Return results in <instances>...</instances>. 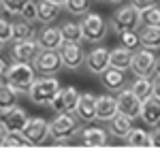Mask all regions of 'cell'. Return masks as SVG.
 Wrapping results in <instances>:
<instances>
[{
    "label": "cell",
    "mask_w": 160,
    "mask_h": 160,
    "mask_svg": "<svg viewBox=\"0 0 160 160\" xmlns=\"http://www.w3.org/2000/svg\"><path fill=\"white\" fill-rule=\"evenodd\" d=\"M0 122L2 126L13 132V130H22L28 122V111L24 107H19V105H15V107H9V109L0 111Z\"/></svg>",
    "instance_id": "13"
},
{
    "label": "cell",
    "mask_w": 160,
    "mask_h": 160,
    "mask_svg": "<svg viewBox=\"0 0 160 160\" xmlns=\"http://www.w3.org/2000/svg\"><path fill=\"white\" fill-rule=\"evenodd\" d=\"M111 135L115 137V139H124L126 141V137L130 135V130L135 128V124H132V118L130 115H126V113H118L113 120H111Z\"/></svg>",
    "instance_id": "20"
},
{
    "label": "cell",
    "mask_w": 160,
    "mask_h": 160,
    "mask_svg": "<svg viewBox=\"0 0 160 160\" xmlns=\"http://www.w3.org/2000/svg\"><path fill=\"white\" fill-rule=\"evenodd\" d=\"M4 49V41H0V51Z\"/></svg>",
    "instance_id": "45"
},
{
    "label": "cell",
    "mask_w": 160,
    "mask_h": 160,
    "mask_svg": "<svg viewBox=\"0 0 160 160\" xmlns=\"http://www.w3.org/2000/svg\"><path fill=\"white\" fill-rule=\"evenodd\" d=\"M7 132H9V130H7V128L2 126V122H0V148H4V139H7Z\"/></svg>",
    "instance_id": "41"
},
{
    "label": "cell",
    "mask_w": 160,
    "mask_h": 160,
    "mask_svg": "<svg viewBox=\"0 0 160 160\" xmlns=\"http://www.w3.org/2000/svg\"><path fill=\"white\" fill-rule=\"evenodd\" d=\"M107 141H109L107 130L100 126H88L81 130V143L86 148H102V145H107Z\"/></svg>",
    "instance_id": "17"
},
{
    "label": "cell",
    "mask_w": 160,
    "mask_h": 160,
    "mask_svg": "<svg viewBox=\"0 0 160 160\" xmlns=\"http://www.w3.org/2000/svg\"><path fill=\"white\" fill-rule=\"evenodd\" d=\"M37 7H38V22H41V24H51V22L58 19L60 7L53 4L51 0H38Z\"/></svg>",
    "instance_id": "23"
},
{
    "label": "cell",
    "mask_w": 160,
    "mask_h": 160,
    "mask_svg": "<svg viewBox=\"0 0 160 160\" xmlns=\"http://www.w3.org/2000/svg\"><path fill=\"white\" fill-rule=\"evenodd\" d=\"M120 45L130 51L139 49L141 47V34L137 30H124V32H120Z\"/></svg>",
    "instance_id": "29"
},
{
    "label": "cell",
    "mask_w": 160,
    "mask_h": 160,
    "mask_svg": "<svg viewBox=\"0 0 160 160\" xmlns=\"http://www.w3.org/2000/svg\"><path fill=\"white\" fill-rule=\"evenodd\" d=\"M109 2H115V4H122L124 0H109Z\"/></svg>",
    "instance_id": "44"
},
{
    "label": "cell",
    "mask_w": 160,
    "mask_h": 160,
    "mask_svg": "<svg viewBox=\"0 0 160 160\" xmlns=\"http://www.w3.org/2000/svg\"><path fill=\"white\" fill-rule=\"evenodd\" d=\"M100 83L107 88L109 92H120V90L126 86V75H124V71H120V68L109 66V68H105V71L100 73Z\"/></svg>",
    "instance_id": "18"
},
{
    "label": "cell",
    "mask_w": 160,
    "mask_h": 160,
    "mask_svg": "<svg viewBox=\"0 0 160 160\" xmlns=\"http://www.w3.org/2000/svg\"><path fill=\"white\" fill-rule=\"evenodd\" d=\"M26 38H34L32 22H28V19L13 22V41H26Z\"/></svg>",
    "instance_id": "26"
},
{
    "label": "cell",
    "mask_w": 160,
    "mask_h": 160,
    "mask_svg": "<svg viewBox=\"0 0 160 160\" xmlns=\"http://www.w3.org/2000/svg\"><path fill=\"white\" fill-rule=\"evenodd\" d=\"M141 24L143 26H160V4H152L141 11Z\"/></svg>",
    "instance_id": "31"
},
{
    "label": "cell",
    "mask_w": 160,
    "mask_h": 160,
    "mask_svg": "<svg viewBox=\"0 0 160 160\" xmlns=\"http://www.w3.org/2000/svg\"><path fill=\"white\" fill-rule=\"evenodd\" d=\"M60 30H62L64 41H77V43L83 41V30H81V24L79 22H64Z\"/></svg>",
    "instance_id": "27"
},
{
    "label": "cell",
    "mask_w": 160,
    "mask_h": 160,
    "mask_svg": "<svg viewBox=\"0 0 160 160\" xmlns=\"http://www.w3.org/2000/svg\"><path fill=\"white\" fill-rule=\"evenodd\" d=\"M17 94H19V92H17L9 81H2V83H0V111L9 109V107H15V105H17V98H19Z\"/></svg>",
    "instance_id": "25"
},
{
    "label": "cell",
    "mask_w": 160,
    "mask_h": 160,
    "mask_svg": "<svg viewBox=\"0 0 160 160\" xmlns=\"http://www.w3.org/2000/svg\"><path fill=\"white\" fill-rule=\"evenodd\" d=\"M43 51L38 38H26V41H13L11 58L13 62H34L37 56Z\"/></svg>",
    "instance_id": "8"
},
{
    "label": "cell",
    "mask_w": 160,
    "mask_h": 160,
    "mask_svg": "<svg viewBox=\"0 0 160 160\" xmlns=\"http://www.w3.org/2000/svg\"><path fill=\"white\" fill-rule=\"evenodd\" d=\"M149 148H160V124H156L149 132Z\"/></svg>",
    "instance_id": "37"
},
{
    "label": "cell",
    "mask_w": 160,
    "mask_h": 160,
    "mask_svg": "<svg viewBox=\"0 0 160 160\" xmlns=\"http://www.w3.org/2000/svg\"><path fill=\"white\" fill-rule=\"evenodd\" d=\"M32 64H34L37 73H41V75H56L64 66L58 49H43Z\"/></svg>",
    "instance_id": "10"
},
{
    "label": "cell",
    "mask_w": 160,
    "mask_h": 160,
    "mask_svg": "<svg viewBox=\"0 0 160 160\" xmlns=\"http://www.w3.org/2000/svg\"><path fill=\"white\" fill-rule=\"evenodd\" d=\"M118 113H120L118 96H109V94L96 96V120H100V122H111Z\"/></svg>",
    "instance_id": "14"
},
{
    "label": "cell",
    "mask_w": 160,
    "mask_h": 160,
    "mask_svg": "<svg viewBox=\"0 0 160 160\" xmlns=\"http://www.w3.org/2000/svg\"><path fill=\"white\" fill-rule=\"evenodd\" d=\"M81 30H83V38L90 43H100L107 37V19L98 15V13H86L81 15Z\"/></svg>",
    "instance_id": "5"
},
{
    "label": "cell",
    "mask_w": 160,
    "mask_h": 160,
    "mask_svg": "<svg viewBox=\"0 0 160 160\" xmlns=\"http://www.w3.org/2000/svg\"><path fill=\"white\" fill-rule=\"evenodd\" d=\"M60 58H62V64L71 71H77L81 66V62H86V53L81 49V45L77 41H64L60 49Z\"/></svg>",
    "instance_id": "11"
},
{
    "label": "cell",
    "mask_w": 160,
    "mask_h": 160,
    "mask_svg": "<svg viewBox=\"0 0 160 160\" xmlns=\"http://www.w3.org/2000/svg\"><path fill=\"white\" fill-rule=\"evenodd\" d=\"M75 113H77V120H81V122H86V124L94 122L96 120V94H92V92L81 94Z\"/></svg>",
    "instance_id": "15"
},
{
    "label": "cell",
    "mask_w": 160,
    "mask_h": 160,
    "mask_svg": "<svg viewBox=\"0 0 160 160\" xmlns=\"http://www.w3.org/2000/svg\"><path fill=\"white\" fill-rule=\"evenodd\" d=\"M30 141L24 137L22 130H13V132H7V139H4V148H28Z\"/></svg>",
    "instance_id": "33"
},
{
    "label": "cell",
    "mask_w": 160,
    "mask_h": 160,
    "mask_svg": "<svg viewBox=\"0 0 160 160\" xmlns=\"http://www.w3.org/2000/svg\"><path fill=\"white\" fill-rule=\"evenodd\" d=\"M130 4H132V7H137L139 11H143V9L152 7V4H158V0H130Z\"/></svg>",
    "instance_id": "38"
},
{
    "label": "cell",
    "mask_w": 160,
    "mask_h": 160,
    "mask_svg": "<svg viewBox=\"0 0 160 160\" xmlns=\"http://www.w3.org/2000/svg\"><path fill=\"white\" fill-rule=\"evenodd\" d=\"M152 94L160 98V75H154V79H152Z\"/></svg>",
    "instance_id": "40"
},
{
    "label": "cell",
    "mask_w": 160,
    "mask_h": 160,
    "mask_svg": "<svg viewBox=\"0 0 160 160\" xmlns=\"http://www.w3.org/2000/svg\"><path fill=\"white\" fill-rule=\"evenodd\" d=\"M79 92L75 86H66V88H60V92L51 98L49 107L56 113H75L77 109V102H79Z\"/></svg>",
    "instance_id": "6"
},
{
    "label": "cell",
    "mask_w": 160,
    "mask_h": 160,
    "mask_svg": "<svg viewBox=\"0 0 160 160\" xmlns=\"http://www.w3.org/2000/svg\"><path fill=\"white\" fill-rule=\"evenodd\" d=\"M60 79L58 77H53V75H41L34 79V83L30 86L28 90V96L32 102H37V105H49L51 98L60 92Z\"/></svg>",
    "instance_id": "1"
},
{
    "label": "cell",
    "mask_w": 160,
    "mask_h": 160,
    "mask_svg": "<svg viewBox=\"0 0 160 160\" xmlns=\"http://www.w3.org/2000/svg\"><path fill=\"white\" fill-rule=\"evenodd\" d=\"M77 120L73 118V113H58L49 122V137L56 143H66L77 135Z\"/></svg>",
    "instance_id": "3"
},
{
    "label": "cell",
    "mask_w": 160,
    "mask_h": 160,
    "mask_svg": "<svg viewBox=\"0 0 160 160\" xmlns=\"http://www.w3.org/2000/svg\"><path fill=\"white\" fill-rule=\"evenodd\" d=\"M86 66L94 75H100L105 68H109V49L107 47H94L90 53H86Z\"/></svg>",
    "instance_id": "16"
},
{
    "label": "cell",
    "mask_w": 160,
    "mask_h": 160,
    "mask_svg": "<svg viewBox=\"0 0 160 160\" xmlns=\"http://www.w3.org/2000/svg\"><path fill=\"white\" fill-rule=\"evenodd\" d=\"M130 90L135 92L139 98H148L149 94H152V77H137L135 81H132V86H130Z\"/></svg>",
    "instance_id": "30"
},
{
    "label": "cell",
    "mask_w": 160,
    "mask_h": 160,
    "mask_svg": "<svg viewBox=\"0 0 160 160\" xmlns=\"http://www.w3.org/2000/svg\"><path fill=\"white\" fill-rule=\"evenodd\" d=\"M38 43L43 49H60L62 43H64V37H62L60 28H43V32L38 34Z\"/></svg>",
    "instance_id": "21"
},
{
    "label": "cell",
    "mask_w": 160,
    "mask_h": 160,
    "mask_svg": "<svg viewBox=\"0 0 160 160\" xmlns=\"http://www.w3.org/2000/svg\"><path fill=\"white\" fill-rule=\"evenodd\" d=\"M130 56H132L130 49H126V47H115V49L109 51V66L120 68V71H126V68H130Z\"/></svg>",
    "instance_id": "22"
},
{
    "label": "cell",
    "mask_w": 160,
    "mask_h": 160,
    "mask_svg": "<svg viewBox=\"0 0 160 160\" xmlns=\"http://www.w3.org/2000/svg\"><path fill=\"white\" fill-rule=\"evenodd\" d=\"M154 75H160V56H156V62H154Z\"/></svg>",
    "instance_id": "42"
},
{
    "label": "cell",
    "mask_w": 160,
    "mask_h": 160,
    "mask_svg": "<svg viewBox=\"0 0 160 160\" xmlns=\"http://www.w3.org/2000/svg\"><path fill=\"white\" fill-rule=\"evenodd\" d=\"M22 132L30 141V145H41L49 137V122L43 120V118H28V122L22 128Z\"/></svg>",
    "instance_id": "9"
},
{
    "label": "cell",
    "mask_w": 160,
    "mask_h": 160,
    "mask_svg": "<svg viewBox=\"0 0 160 160\" xmlns=\"http://www.w3.org/2000/svg\"><path fill=\"white\" fill-rule=\"evenodd\" d=\"M126 143L130 148H149V132L143 128H132L130 135L126 137Z\"/></svg>",
    "instance_id": "28"
},
{
    "label": "cell",
    "mask_w": 160,
    "mask_h": 160,
    "mask_svg": "<svg viewBox=\"0 0 160 160\" xmlns=\"http://www.w3.org/2000/svg\"><path fill=\"white\" fill-rule=\"evenodd\" d=\"M141 118L148 126H156L160 124V98L149 94L148 98H143V107H141Z\"/></svg>",
    "instance_id": "19"
},
{
    "label": "cell",
    "mask_w": 160,
    "mask_h": 160,
    "mask_svg": "<svg viewBox=\"0 0 160 160\" xmlns=\"http://www.w3.org/2000/svg\"><path fill=\"white\" fill-rule=\"evenodd\" d=\"M24 19H28V22H38V7L34 0H30V2H26V7L22 9V13H19Z\"/></svg>",
    "instance_id": "35"
},
{
    "label": "cell",
    "mask_w": 160,
    "mask_h": 160,
    "mask_svg": "<svg viewBox=\"0 0 160 160\" xmlns=\"http://www.w3.org/2000/svg\"><path fill=\"white\" fill-rule=\"evenodd\" d=\"M64 9L71 13V15H75V17H81L90 9V0H66L64 2Z\"/></svg>",
    "instance_id": "32"
},
{
    "label": "cell",
    "mask_w": 160,
    "mask_h": 160,
    "mask_svg": "<svg viewBox=\"0 0 160 160\" xmlns=\"http://www.w3.org/2000/svg\"><path fill=\"white\" fill-rule=\"evenodd\" d=\"M51 2H53V4H58V7H64V2H66V0H51Z\"/></svg>",
    "instance_id": "43"
},
{
    "label": "cell",
    "mask_w": 160,
    "mask_h": 160,
    "mask_svg": "<svg viewBox=\"0 0 160 160\" xmlns=\"http://www.w3.org/2000/svg\"><path fill=\"white\" fill-rule=\"evenodd\" d=\"M141 45L148 49H160V26H145L141 32Z\"/></svg>",
    "instance_id": "24"
},
{
    "label": "cell",
    "mask_w": 160,
    "mask_h": 160,
    "mask_svg": "<svg viewBox=\"0 0 160 160\" xmlns=\"http://www.w3.org/2000/svg\"><path fill=\"white\" fill-rule=\"evenodd\" d=\"M109 24L118 34L124 32V30H137L139 24H141V11L137 7H132V4H122L118 11L113 13Z\"/></svg>",
    "instance_id": "4"
},
{
    "label": "cell",
    "mask_w": 160,
    "mask_h": 160,
    "mask_svg": "<svg viewBox=\"0 0 160 160\" xmlns=\"http://www.w3.org/2000/svg\"><path fill=\"white\" fill-rule=\"evenodd\" d=\"M118 107L122 113L130 115L132 120L135 118H141V107H143V100L137 96L130 88H122L118 92Z\"/></svg>",
    "instance_id": "12"
},
{
    "label": "cell",
    "mask_w": 160,
    "mask_h": 160,
    "mask_svg": "<svg viewBox=\"0 0 160 160\" xmlns=\"http://www.w3.org/2000/svg\"><path fill=\"white\" fill-rule=\"evenodd\" d=\"M34 79H37V68H34L32 62H15V64L9 66L7 81L17 92H28L30 86L34 83Z\"/></svg>",
    "instance_id": "2"
},
{
    "label": "cell",
    "mask_w": 160,
    "mask_h": 160,
    "mask_svg": "<svg viewBox=\"0 0 160 160\" xmlns=\"http://www.w3.org/2000/svg\"><path fill=\"white\" fill-rule=\"evenodd\" d=\"M26 2H30V0H0V7L9 15H19L22 9L26 7Z\"/></svg>",
    "instance_id": "34"
},
{
    "label": "cell",
    "mask_w": 160,
    "mask_h": 160,
    "mask_svg": "<svg viewBox=\"0 0 160 160\" xmlns=\"http://www.w3.org/2000/svg\"><path fill=\"white\" fill-rule=\"evenodd\" d=\"M0 41H13V22L7 17H0Z\"/></svg>",
    "instance_id": "36"
},
{
    "label": "cell",
    "mask_w": 160,
    "mask_h": 160,
    "mask_svg": "<svg viewBox=\"0 0 160 160\" xmlns=\"http://www.w3.org/2000/svg\"><path fill=\"white\" fill-rule=\"evenodd\" d=\"M9 66H11V64H7V60H4V58H0V83H2V81H7Z\"/></svg>",
    "instance_id": "39"
},
{
    "label": "cell",
    "mask_w": 160,
    "mask_h": 160,
    "mask_svg": "<svg viewBox=\"0 0 160 160\" xmlns=\"http://www.w3.org/2000/svg\"><path fill=\"white\" fill-rule=\"evenodd\" d=\"M154 62H156V53L154 49H148V47H139V49L132 51L130 56V71L137 75V77H148V75L154 73Z\"/></svg>",
    "instance_id": "7"
}]
</instances>
